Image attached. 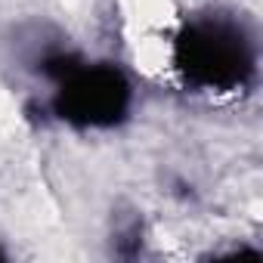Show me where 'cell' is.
Wrapping results in <instances>:
<instances>
[{
    "mask_svg": "<svg viewBox=\"0 0 263 263\" xmlns=\"http://www.w3.org/2000/svg\"><path fill=\"white\" fill-rule=\"evenodd\" d=\"M174 59L186 81L204 90H232L245 84L254 68V53L245 31L223 19H201L189 25L177 37Z\"/></svg>",
    "mask_w": 263,
    "mask_h": 263,
    "instance_id": "obj_1",
    "label": "cell"
},
{
    "mask_svg": "<svg viewBox=\"0 0 263 263\" xmlns=\"http://www.w3.org/2000/svg\"><path fill=\"white\" fill-rule=\"evenodd\" d=\"M130 84L111 65H78L59 81L56 111L78 127H108L124 118Z\"/></svg>",
    "mask_w": 263,
    "mask_h": 263,
    "instance_id": "obj_2",
    "label": "cell"
}]
</instances>
